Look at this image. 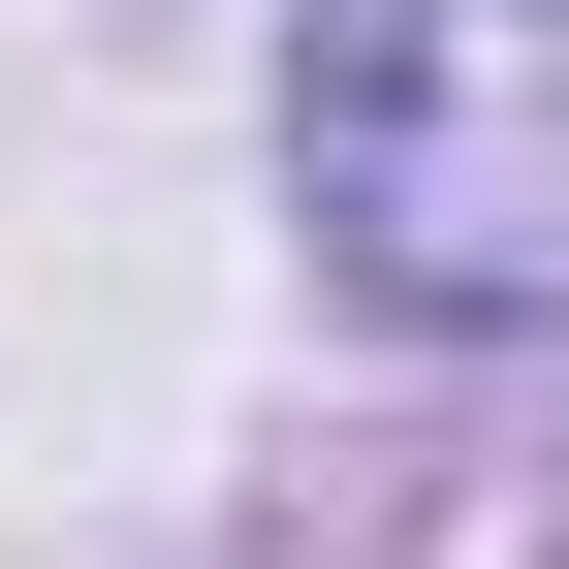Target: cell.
I'll return each instance as SVG.
<instances>
[{"mask_svg": "<svg viewBox=\"0 0 569 569\" xmlns=\"http://www.w3.org/2000/svg\"><path fill=\"white\" fill-rule=\"evenodd\" d=\"M284 190L380 317H569V0H317Z\"/></svg>", "mask_w": 569, "mask_h": 569, "instance_id": "cell-1", "label": "cell"}]
</instances>
